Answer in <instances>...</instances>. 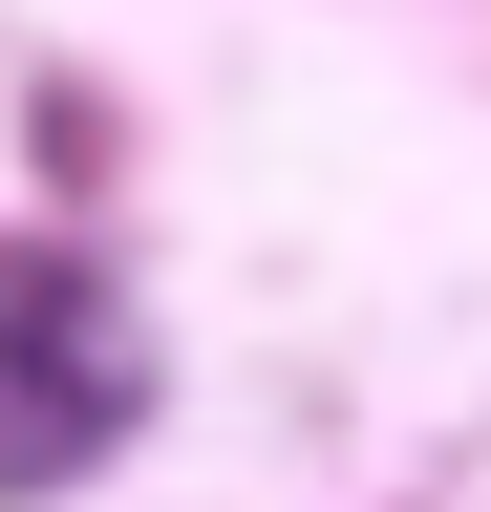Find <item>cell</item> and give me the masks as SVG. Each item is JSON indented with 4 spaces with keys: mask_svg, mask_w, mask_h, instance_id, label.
Wrapping results in <instances>:
<instances>
[{
    "mask_svg": "<svg viewBox=\"0 0 491 512\" xmlns=\"http://www.w3.org/2000/svg\"><path fill=\"white\" fill-rule=\"evenodd\" d=\"M0 342H22V406H0V491H43V470H86V448H107L129 363H107L86 278H43V256H0Z\"/></svg>",
    "mask_w": 491,
    "mask_h": 512,
    "instance_id": "obj_1",
    "label": "cell"
}]
</instances>
